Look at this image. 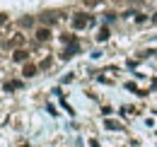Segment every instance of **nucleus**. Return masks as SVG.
<instances>
[{
    "label": "nucleus",
    "instance_id": "obj_1",
    "mask_svg": "<svg viewBox=\"0 0 157 147\" xmlns=\"http://www.w3.org/2000/svg\"><path fill=\"white\" fill-rule=\"evenodd\" d=\"M90 22H92V19L87 17L85 12H78V15L73 17V27H75V29H85V27H87Z\"/></svg>",
    "mask_w": 157,
    "mask_h": 147
},
{
    "label": "nucleus",
    "instance_id": "obj_2",
    "mask_svg": "<svg viewBox=\"0 0 157 147\" xmlns=\"http://www.w3.org/2000/svg\"><path fill=\"white\" fill-rule=\"evenodd\" d=\"M78 51H80V48H78V41H73V43H70V46H68V48L60 53V58H63V60H70V58L78 53Z\"/></svg>",
    "mask_w": 157,
    "mask_h": 147
},
{
    "label": "nucleus",
    "instance_id": "obj_3",
    "mask_svg": "<svg viewBox=\"0 0 157 147\" xmlns=\"http://www.w3.org/2000/svg\"><path fill=\"white\" fill-rule=\"evenodd\" d=\"M36 70H39V68H36L34 63H27V65H24V70H22V75H24V77H34Z\"/></svg>",
    "mask_w": 157,
    "mask_h": 147
},
{
    "label": "nucleus",
    "instance_id": "obj_4",
    "mask_svg": "<svg viewBox=\"0 0 157 147\" xmlns=\"http://www.w3.org/2000/svg\"><path fill=\"white\" fill-rule=\"evenodd\" d=\"M36 39H39V41H48V39H51V32H48L46 27H41L39 32H36Z\"/></svg>",
    "mask_w": 157,
    "mask_h": 147
},
{
    "label": "nucleus",
    "instance_id": "obj_5",
    "mask_svg": "<svg viewBox=\"0 0 157 147\" xmlns=\"http://www.w3.org/2000/svg\"><path fill=\"white\" fill-rule=\"evenodd\" d=\"M27 58H29V53H27L24 48H20V51H15V60H17V63H24Z\"/></svg>",
    "mask_w": 157,
    "mask_h": 147
},
{
    "label": "nucleus",
    "instance_id": "obj_6",
    "mask_svg": "<svg viewBox=\"0 0 157 147\" xmlns=\"http://www.w3.org/2000/svg\"><path fill=\"white\" fill-rule=\"evenodd\" d=\"M106 39H109V27H101L97 34V41H106Z\"/></svg>",
    "mask_w": 157,
    "mask_h": 147
},
{
    "label": "nucleus",
    "instance_id": "obj_7",
    "mask_svg": "<svg viewBox=\"0 0 157 147\" xmlns=\"http://www.w3.org/2000/svg\"><path fill=\"white\" fill-rule=\"evenodd\" d=\"M20 43H24V36H20V34L10 39V46H20Z\"/></svg>",
    "mask_w": 157,
    "mask_h": 147
},
{
    "label": "nucleus",
    "instance_id": "obj_8",
    "mask_svg": "<svg viewBox=\"0 0 157 147\" xmlns=\"http://www.w3.org/2000/svg\"><path fill=\"white\" fill-rule=\"evenodd\" d=\"M17 87H22V82H7V85H5V92H12V89H17Z\"/></svg>",
    "mask_w": 157,
    "mask_h": 147
},
{
    "label": "nucleus",
    "instance_id": "obj_9",
    "mask_svg": "<svg viewBox=\"0 0 157 147\" xmlns=\"http://www.w3.org/2000/svg\"><path fill=\"white\" fill-rule=\"evenodd\" d=\"M53 15H51V12H46V15H41V22H46V24H53Z\"/></svg>",
    "mask_w": 157,
    "mask_h": 147
},
{
    "label": "nucleus",
    "instance_id": "obj_10",
    "mask_svg": "<svg viewBox=\"0 0 157 147\" xmlns=\"http://www.w3.org/2000/svg\"><path fill=\"white\" fill-rule=\"evenodd\" d=\"M106 128H109V130H121V123H116V121H106Z\"/></svg>",
    "mask_w": 157,
    "mask_h": 147
},
{
    "label": "nucleus",
    "instance_id": "obj_11",
    "mask_svg": "<svg viewBox=\"0 0 157 147\" xmlns=\"http://www.w3.org/2000/svg\"><path fill=\"white\" fill-rule=\"evenodd\" d=\"M32 22H34L32 17H22V22H20V24H22V27H32Z\"/></svg>",
    "mask_w": 157,
    "mask_h": 147
},
{
    "label": "nucleus",
    "instance_id": "obj_12",
    "mask_svg": "<svg viewBox=\"0 0 157 147\" xmlns=\"http://www.w3.org/2000/svg\"><path fill=\"white\" fill-rule=\"evenodd\" d=\"M39 68H41V70H46V68H51V58H46V60H44V63H41Z\"/></svg>",
    "mask_w": 157,
    "mask_h": 147
},
{
    "label": "nucleus",
    "instance_id": "obj_13",
    "mask_svg": "<svg viewBox=\"0 0 157 147\" xmlns=\"http://www.w3.org/2000/svg\"><path fill=\"white\" fill-rule=\"evenodd\" d=\"M7 22V15H0V24H5Z\"/></svg>",
    "mask_w": 157,
    "mask_h": 147
}]
</instances>
